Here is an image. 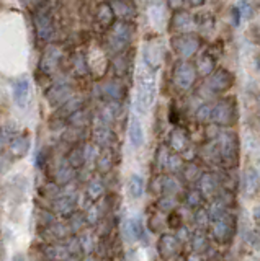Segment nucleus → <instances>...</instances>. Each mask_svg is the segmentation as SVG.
Wrapping results in <instances>:
<instances>
[{"mask_svg": "<svg viewBox=\"0 0 260 261\" xmlns=\"http://www.w3.org/2000/svg\"><path fill=\"white\" fill-rule=\"evenodd\" d=\"M211 235L213 240L219 245H229L236 235V222H234L232 217L229 216H221L219 219L213 220L211 227Z\"/></svg>", "mask_w": 260, "mask_h": 261, "instance_id": "f257e3e1", "label": "nucleus"}, {"mask_svg": "<svg viewBox=\"0 0 260 261\" xmlns=\"http://www.w3.org/2000/svg\"><path fill=\"white\" fill-rule=\"evenodd\" d=\"M180 240L177 238V235L172 234H164L162 237L159 238L157 242V252L160 254V258L169 261L172 260L175 254L180 252Z\"/></svg>", "mask_w": 260, "mask_h": 261, "instance_id": "f03ea898", "label": "nucleus"}, {"mask_svg": "<svg viewBox=\"0 0 260 261\" xmlns=\"http://www.w3.org/2000/svg\"><path fill=\"white\" fill-rule=\"evenodd\" d=\"M190 245H191V250L196 252V253H201V252H206L209 248V242L205 237L203 232H196L193 237L190 240Z\"/></svg>", "mask_w": 260, "mask_h": 261, "instance_id": "7ed1b4c3", "label": "nucleus"}, {"mask_svg": "<svg viewBox=\"0 0 260 261\" xmlns=\"http://www.w3.org/2000/svg\"><path fill=\"white\" fill-rule=\"evenodd\" d=\"M66 245H67V250H69V253H71V256H77L79 258L80 254L84 253L79 237H74V235H71V237L66 240Z\"/></svg>", "mask_w": 260, "mask_h": 261, "instance_id": "20e7f679", "label": "nucleus"}, {"mask_svg": "<svg viewBox=\"0 0 260 261\" xmlns=\"http://www.w3.org/2000/svg\"><path fill=\"white\" fill-rule=\"evenodd\" d=\"M85 222H87V219H85L84 216H80V214H74V216L71 217V220H69V228H71L72 235L80 234V230H82L84 226H85Z\"/></svg>", "mask_w": 260, "mask_h": 261, "instance_id": "39448f33", "label": "nucleus"}, {"mask_svg": "<svg viewBox=\"0 0 260 261\" xmlns=\"http://www.w3.org/2000/svg\"><path fill=\"white\" fill-rule=\"evenodd\" d=\"M79 238H80V245H82V252L85 254H90L97 248L95 242H94V237H92L90 234H82Z\"/></svg>", "mask_w": 260, "mask_h": 261, "instance_id": "423d86ee", "label": "nucleus"}, {"mask_svg": "<svg viewBox=\"0 0 260 261\" xmlns=\"http://www.w3.org/2000/svg\"><path fill=\"white\" fill-rule=\"evenodd\" d=\"M129 190H131V194L133 198H139L142 194V180L139 176H133L131 178V183H129Z\"/></svg>", "mask_w": 260, "mask_h": 261, "instance_id": "0eeeda50", "label": "nucleus"}, {"mask_svg": "<svg viewBox=\"0 0 260 261\" xmlns=\"http://www.w3.org/2000/svg\"><path fill=\"white\" fill-rule=\"evenodd\" d=\"M56 209H58L59 214H71L74 209V204L69 201H61L58 206H56Z\"/></svg>", "mask_w": 260, "mask_h": 261, "instance_id": "6e6552de", "label": "nucleus"}, {"mask_svg": "<svg viewBox=\"0 0 260 261\" xmlns=\"http://www.w3.org/2000/svg\"><path fill=\"white\" fill-rule=\"evenodd\" d=\"M209 220H211L209 219V214H206V212H198L196 214V224L200 226V228H206Z\"/></svg>", "mask_w": 260, "mask_h": 261, "instance_id": "1a4fd4ad", "label": "nucleus"}, {"mask_svg": "<svg viewBox=\"0 0 260 261\" xmlns=\"http://www.w3.org/2000/svg\"><path fill=\"white\" fill-rule=\"evenodd\" d=\"M177 238L180 240V244H183V242H187L188 237H190V232L187 230V228H183V227H178V230H177Z\"/></svg>", "mask_w": 260, "mask_h": 261, "instance_id": "9d476101", "label": "nucleus"}, {"mask_svg": "<svg viewBox=\"0 0 260 261\" xmlns=\"http://www.w3.org/2000/svg\"><path fill=\"white\" fill-rule=\"evenodd\" d=\"M183 261H203V256L200 253H196V252H191V253H188L187 256H185V260Z\"/></svg>", "mask_w": 260, "mask_h": 261, "instance_id": "9b49d317", "label": "nucleus"}, {"mask_svg": "<svg viewBox=\"0 0 260 261\" xmlns=\"http://www.w3.org/2000/svg\"><path fill=\"white\" fill-rule=\"evenodd\" d=\"M160 208H162V210H167V212H169V210H172L173 208H175V202L173 201H162L160 202Z\"/></svg>", "mask_w": 260, "mask_h": 261, "instance_id": "f8f14e48", "label": "nucleus"}, {"mask_svg": "<svg viewBox=\"0 0 260 261\" xmlns=\"http://www.w3.org/2000/svg\"><path fill=\"white\" fill-rule=\"evenodd\" d=\"M82 261H98L95 256H94V254H85V256H84V260Z\"/></svg>", "mask_w": 260, "mask_h": 261, "instance_id": "ddd939ff", "label": "nucleus"}, {"mask_svg": "<svg viewBox=\"0 0 260 261\" xmlns=\"http://www.w3.org/2000/svg\"><path fill=\"white\" fill-rule=\"evenodd\" d=\"M253 217H255V220L260 224V208H257V209H255V212H253Z\"/></svg>", "mask_w": 260, "mask_h": 261, "instance_id": "4468645a", "label": "nucleus"}, {"mask_svg": "<svg viewBox=\"0 0 260 261\" xmlns=\"http://www.w3.org/2000/svg\"><path fill=\"white\" fill-rule=\"evenodd\" d=\"M12 261H25V254H15Z\"/></svg>", "mask_w": 260, "mask_h": 261, "instance_id": "2eb2a0df", "label": "nucleus"}]
</instances>
